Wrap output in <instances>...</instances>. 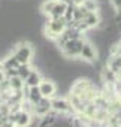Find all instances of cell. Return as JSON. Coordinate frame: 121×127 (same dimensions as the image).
<instances>
[{
    "label": "cell",
    "mask_w": 121,
    "mask_h": 127,
    "mask_svg": "<svg viewBox=\"0 0 121 127\" xmlns=\"http://www.w3.org/2000/svg\"><path fill=\"white\" fill-rule=\"evenodd\" d=\"M84 37H73V39H69L66 40L61 46H60V52H61L63 58L66 60H73V58H78L81 55V51H82V46H84Z\"/></svg>",
    "instance_id": "obj_1"
},
{
    "label": "cell",
    "mask_w": 121,
    "mask_h": 127,
    "mask_svg": "<svg viewBox=\"0 0 121 127\" xmlns=\"http://www.w3.org/2000/svg\"><path fill=\"white\" fill-rule=\"evenodd\" d=\"M67 29V21L61 17V18H48L46 24H45V29H43V33L46 37L49 39H55L61 34L64 30Z\"/></svg>",
    "instance_id": "obj_2"
},
{
    "label": "cell",
    "mask_w": 121,
    "mask_h": 127,
    "mask_svg": "<svg viewBox=\"0 0 121 127\" xmlns=\"http://www.w3.org/2000/svg\"><path fill=\"white\" fill-rule=\"evenodd\" d=\"M12 55L18 60L20 64H26V63H30L31 58H33V55H34L33 45L29 43V42H20V43L15 46Z\"/></svg>",
    "instance_id": "obj_3"
},
{
    "label": "cell",
    "mask_w": 121,
    "mask_h": 127,
    "mask_svg": "<svg viewBox=\"0 0 121 127\" xmlns=\"http://www.w3.org/2000/svg\"><path fill=\"white\" fill-rule=\"evenodd\" d=\"M8 118L15 124V127H30L33 121V114L26 109H20L17 112H11Z\"/></svg>",
    "instance_id": "obj_4"
},
{
    "label": "cell",
    "mask_w": 121,
    "mask_h": 127,
    "mask_svg": "<svg viewBox=\"0 0 121 127\" xmlns=\"http://www.w3.org/2000/svg\"><path fill=\"white\" fill-rule=\"evenodd\" d=\"M39 91H40V94H42V97H48V99H52V97H55V93H57V85H55V82L52 81V79H43L42 78V81L39 82Z\"/></svg>",
    "instance_id": "obj_5"
},
{
    "label": "cell",
    "mask_w": 121,
    "mask_h": 127,
    "mask_svg": "<svg viewBox=\"0 0 121 127\" xmlns=\"http://www.w3.org/2000/svg\"><path fill=\"white\" fill-rule=\"evenodd\" d=\"M49 111H51V99H48V97H42V99H40L37 103H34L33 108H31V114H33V117L36 115L37 118L45 117Z\"/></svg>",
    "instance_id": "obj_6"
},
{
    "label": "cell",
    "mask_w": 121,
    "mask_h": 127,
    "mask_svg": "<svg viewBox=\"0 0 121 127\" xmlns=\"http://www.w3.org/2000/svg\"><path fill=\"white\" fill-rule=\"evenodd\" d=\"M51 109L58 112V114H70L73 112V108L70 105L69 100L66 99H57V97H52L51 99Z\"/></svg>",
    "instance_id": "obj_7"
},
{
    "label": "cell",
    "mask_w": 121,
    "mask_h": 127,
    "mask_svg": "<svg viewBox=\"0 0 121 127\" xmlns=\"http://www.w3.org/2000/svg\"><path fill=\"white\" fill-rule=\"evenodd\" d=\"M79 58H82L85 63H91V64L97 61V51H96V48H94V45L91 42H87V40L84 42Z\"/></svg>",
    "instance_id": "obj_8"
},
{
    "label": "cell",
    "mask_w": 121,
    "mask_h": 127,
    "mask_svg": "<svg viewBox=\"0 0 121 127\" xmlns=\"http://www.w3.org/2000/svg\"><path fill=\"white\" fill-rule=\"evenodd\" d=\"M100 14L99 12H93V11H87V14L84 15V23L88 26V29H96L100 23Z\"/></svg>",
    "instance_id": "obj_9"
},
{
    "label": "cell",
    "mask_w": 121,
    "mask_h": 127,
    "mask_svg": "<svg viewBox=\"0 0 121 127\" xmlns=\"http://www.w3.org/2000/svg\"><path fill=\"white\" fill-rule=\"evenodd\" d=\"M67 6L69 5H66L64 2H61V0H57L52 11H51V14L48 15V18H61V17H64Z\"/></svg>",
    "instance_id": "obj_10"
},
{
    "label": "cell",
    "mask_w": 121,
    "mask_h": 127,
    "mask_svg": "<svg viewBox=\"0 0 121 127\" xmlns=\"http://www.w3.org/2000/svg\"><path fill=\"white\" fill-rule=\"evenodd\" d=\"M26 99H27L31 105L37 103V102L42 99V94H40V91H39V87H26Z\"/></svg>",
    "instance_id": "obj_11"
},
{
    "label": "cell",
    "mask_w": 121,
    "mask_h": 127,
    "mask_svg": "<svg viewBox=\"0 0 121 127\" xmlns=\"http://www.w3.org/2000/svg\"><path fill=\"white\" fill-rule=\"evenodd\" d=\"M6 79H8V84H9L11 91H23V90L26 88V82H24L18 75L11 76V78H6Z\"/></svg>",
    "instance_id": "obj_12"
},
{
    "label": "cell",
    "mask_w": 121,
    "mask_h": 127,
    "mask_svg": "<svg viewBox=\"0 0 121 127\" xmlns=\"http://www.w3.org/2000/svg\"><path fill=\"white\" fill-rule=\"evenodd\" d=\"M40 81H42V75L39 73V70L33 69L31 73L29 75V78H27L24 82H26V87H37Z\"/></svg>",
    "instance_id": "obj_13"
},
{
    "label": "cell",
    "mask_w": 121,
    "mask_h": 127,
    "mask_svg": "<svg viewBox=\"0 0 121 127\" xmlns=\"http://www.w3.org/2000/svg\"><path fill=\"white\" fill-rule=\"evenodd\" d=\"M31 70H33V67L30 66V63H26V64H20V66L17 67V75H18L23 81H26V79L29 78V75L31 73Z\"/></svg>",
    "instance_id": "obj_14"
},
{
    "label": "cell",
    "mask_w": 121,
    "mask_h": 127,
    "mask_svg": "<svg viewBox=\"0 0 121 127\" xmlns=\"http://www.w3.org/2000/svg\"><path fill=\"white\" fill-rule=\"evenodd\" d=\"M2 64H3V69L6 70V69H17V67L20 66V63H18V60L11 54V55H8V57L2 61Z\"/></svg>",
    "instance_id": "obj_15"
},
{
    "label": "cell",
    "mask_w": 121,
    "mask_h": 127,
    "mask_svg": "<svg viewBox=\"0 0 121 127\" xmlns=\"http://www.w3.org/2000/svg\"><path fill=\"white\" fill-rule=\"evenodd\" d=\"M55 2H57V0H45V2L40 5V11H42V14H45V15L48 17V15L51 14V11H52Z\"/></svg>",
    "instance_id": "obj_16"
},
{
    "label": "cell",
    "mask_w": 121,
    "mask_h": 127,
    "mask_svg": "<svg viewBox=\"0 0 121 127\" xmlns=\"http://www.w3.org/2000/svg\"><path fill=\"white\" fill-rule=\"evenodd\" d=\"M82 6L87 11H93V12H99V8H100V5L96 2V0H84Z\"/></svg>",
    "instance_id": "obj_17"
},
{
    "label": "cell",
    "mask_w": 121,
    "mask_h": 127,
    "mask_svg": "<svg viewBox=\"0 0 121 127\" xmlns=\"http://www.w3.org/2000/svg\"><path fill=\"white\" fill-rule=\"evenodd\" d=\"M109 3L112 5V8L117 12H121V0H109Z\"/></svg>",
    "instance_id": "obj_18"
},
{
    "label": "cell",
    "mask_w": 121,
    "mask_h": 127,
    "mask_svg": "<svg viewBox=\"0 0 121 127\" xmlns=\"http://www.w3.org/2000/svg\"><path fill=\"white\" fill-rule=\"evenodd\" d=\"M0 127H15V124L8 118V120H5L3 123H0Z\"/></svg>",
    "instance_id": "obj_19"
},
{
    "label": "cell",
    "mask_w": 121,
    "mask_h": 127,
    "mask_svg": "<svg viewBox=\"0 0 121 127\" xmlns=\"http://www.w3.org/2000/svg\"><path fill=\"white\" fill-rule=\"evenodd\" d=\"M6 79V73H5V69H0V84Z\"/></svg>",
    "instance_id": "obj_20"
},
{
    "label": "cell",
    "mask_w": 121,
    "mask_h": 127,
    "mask_svg": "<svg viewBox=\"0 0 121 127\" xmlns=\"http://www.w3.org/2000/svg\"><path fill=\"white\" fill-rule=\"evenodd\" d=\"M37 127H51V126H49V124H48L46 121L40 120V121H39V124H37Z\"/></svg>",
    "instance_id": "obj_21"
},
{
    "label": "cell",
    "mask_w": 121,
    "mask_h": 127,
    "mask_svg": "<svg viewBox=\"0 0 121 127\" xmlns=\"http://www.w3.org/2000/svg\"><path fill=\"white\" fill-rule=\"evenodd\" d=\"M61 2H64L66 5H73V0H61Z\"/></svg>",
    "instance_id": "obj_22"
}]
</instances>
